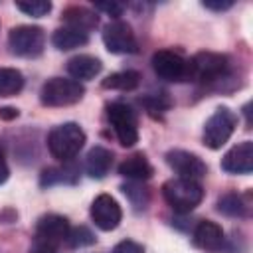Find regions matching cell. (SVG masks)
Returning <instances> with one entry per match:
<instances>
[{"instance_id": "83f0119b", "label": "cell", "mask_w": 253, "mask_h": 253, "mask_svg": "<svg viewBox=\"0 0 253 253\" xmlns=\"http://www.w3.org/2000/svg\"><path fill=\"white\" fill-rule=\"evenodd\" d=\"M111 253H144V247L132 239H123L113 247Z\"/></svg>"}, {"instance_id": "52a82bcc", "label": "cell", "mask_w": 253, "mask_h": 253, "mask_svg": "<svg viewBox=\"0 0 253 253\" xmlns=\"http://www.w3.org/2000/svg\"><path fill=\"white\" fill-rule=\"evenodd\" d=\"M8 45L14 55L36 57L43 51L45 34L40 26H16L8 34Z\"/></svg>"}, {"instance_id": "cb8c5ba5", "label": "cell", "mask_w": 253, "mask_h": 253, "mask_svg": "<svg viewBox=\"0 0 253 253\" xmlns=\"http://www.w3.org/2000/svg\"><path fill=\"white\" fill-rule=\"evenodd\" d=\"M140 103H144L146 111H148L150 115H154V117L166 113V111L170 109V105H172L166 93H152V95H146L144 99H140Z\"/></svg>"}, {"instance_id": "2e32d148", "label": "cell", "mask_w": 253, "mask_h": 253, "mask_svg": "<svg viewBox=\"0 0 253 253\" xmlns=\"http://www.w3.org/2000/svg\"><path fill=\"white\" fill-rule=\"evenodd\" d=\"M119 174L128 178V180H132V182H142V180H148L154 174V168H152V164L148 162V158L142 152H134V154L126 156L121 162Z\"/></svg>"}, {"instance_id": "6da1fadb", "label": "cell", "mask_w": 253, "mask_h": 253, "mask_svg": "<svg viewBox=\"0 0 253 253\" xmlns=\"http://www.w3.org/2000/svg\"><path fill=\"white\" fill-rule=\"evenodd\" d=\"M229 77V57L215 51H200L186 59V81L211 85Z\"/></svg>"}, {"instance_id": "5b68a950", "label": "cell", "mask_w": 253, "mask_h": 253, "mask_svg": "<svg viewBox=\"0 0 253 253\" xmlns=\"http://www.w3.org/2000/svg\"><path fill=\"white\" fill-rule=\"evenodd\" d=\"M237 126V115L227 107H217L204 125V144L211 150L221 148Z\"/></svg>"}, {"instance_id": "5bb4252c", "label": "cell", "mask_w": 253, "mask_h": 253, "mask_svg": "<svg viewBox=\"0 0 253 253\" xmlns=\"http://www.w3.org/2000/svg\"><path fill=\"white\" fill-rule=\"evenodd\" d=\"M61 20L65 22L67 28H73L87 36L91 30H95L99 26V16L85 6H67L61 14Z\"/></svg>"}, {"instance_id": "7c38bea8", "label": "cell", "mask_w": 253, "mask_h": 253, "mask_svg": "<svg viewBox=\"0 0 253 253\" xmlns=\"http://www.w3.org/2000/svg\"><path fill=\"white\" fill-rule=\"evenodd\" d=\"M69 221L63 217V215H57V213H47V215H42L36 223V241H42V243H47L51 247H57L59 243L67 241V235H69Z\"/></svg>"}, {"instance_id": "4dcf8cb0", "label": "cell", "mask_w": 253, "mask_h": 253, "mask_svg": "<svg viewBox=\"0 0 253 253\" xmlns=\"http://www.w3.org/2000/svg\"><path fill=\"white\" fill-rule=\"evenodd\" d=\"M202 6H204V8H210V10H215V12H221V10L231 8L233 2H231V0H227V2H202Z\"/></svg>"}, {"instance_id": "d6a6232c", "label": "cell", "mask_w": 253, "mask_h": 253, "mask_svg": "<svg viewBox=\"0 0 253 253\" xmlns=\"http://www.w3.org/2000/svg\"><path fill=\"white\" fill-rule=\"evenodd\" d=\"M16 117H18V109H14V107H4V109H0V119L10 121V119H16Z\"/></svg>"}, {"instance_id": "f546056e", "label": "cell", "mask_w": 253, "mask_h": 253, "mask_svg": "<svg viewBox=\"0 0 253 253\" xmlns=\"http://www.w3.org/2000/svg\"><path fill=\"white\" fill-rule=\"evenodd\" d=\"M30 253H57V249L51 247V245H47V243L34 241V245L30 247Z\"/></svg>"}, {"instance_id": "8fae6325", "label": "cell", "mask_w": 253, "mask_h": 253, "mask_svg": "<svg viewBox=\"0 0 253 253\" xmlns=\"http://www.w3.org/2000/svg\"><path fill=\"white\" fill-rule=\"evenodd\" d=\"M152 69L154 73L164 79V81H186V59L172 51V49H158L154 51L152 59Z\"/></svg>"}, {"instance_id": "9a60e30c", "label": "cell", "mask_w": 253, "mask_h": 253, "mask_svg": "<svg viewBox=\"0 0 253 253\" xmlns=\"http://www.w3.org/2000/svg\"><path fill=\"white\" fill-rule=\"evenodd\" d=\"M223 229L211 219H204L194 229V243L206 251H217L223 245Z\"/></svg>"}, {"instance_id": "7a4b0ae2", "label": "cell", "mask_w": 253, "mask_h": 253, "mask_svg": "<svg viewBox=\"0 0 253 253\" xmlns=\"http://www.w3.org/2000/svg\"><path fill=\"white\" fill-rule=\"evenodd\" d=\"M85 144V132L77 123H63L49 130L47 134V148L53 158L61 162H69L79 154Z\"/></svg>"}, {"instance_id": "ba28073f", "label": "cell", "mask_w": 253, "mask_h": 253, "mask_svg": "<svg viewBox=\"0 0 253 253\" xmlns=\"http://www.w3.org/2000/svg\"><path fill=\"white\" fill-rule=\"evenodd\" d=\"M103 43L111 53H117V55L134 53L138 49V42L134 38L132 28L121 20L109 22L103 28Z\"/></svg>"}, {"instance_id": "3957f363", "label": "cell", "mask_w": 253, "mask_h": 253, "mask_svg": "<svg viewBox=\"0 0 253 253\" xmlns=\"http://www.w3.org/2000/svg\"><path fill=\"white\" fill-rule=\"evenodd\" d=\"M162 196L174 211L188 213L196 206H200V202L204 200V188L200 182H194V180L172 178L162 186Z\"/></svg>"}, {"instance_id": "e0dca14e", "label": "cell", "mask_w": 253, "mask_h": 253, "mask_svg": "<svg viewBox=\"0 0 253 253\" xmlns=\"http://www.w3.org/2000/svg\"><path fill=\"white\" fill-rule=\"evenodd\" d=\"M113 166V152L101 144L93 146L89 152H87V158H85V172L95 178V180H101L109 174Z\"/></svg>"}, {"instance_id": "ffe728a7", "label": "cell", "mask_w": 253, "mask_h": 253, "mask_svg": "<svg viewBox=\"0 0 253 253\" xmlns=\"http://www.w3.org/2000/svg\"><path fill=\"white\" fill-rule=\"evenodd\" d=\"M217 211H221L223 215H229V217H243L249 211V204H247L245 196H241L237 192H227L217 200Z\"/></svg>"}, {"instance_id": "7402d4cb", "label": "cell", "mask_w": 253, "mask_h": 253, "mask_svg": "<svg viewBox=\"0 0 253 253\" xmlns=\"http://www.w3.org/2000/svg\"><path fill=\"white\" fill-rule=\"evenodd\" d=\"M24 87V75L16 67H0V97L18 95Z\"/></svg>"}, {"instance_id": "8992f818", "label": "cell", "mask_w": 253, "mask_h": 253, "mask_svg": "<svg viewBox=\"0 0 253 253\" xmlns=\"http://www.w3.org/2000/svg\"><path fill=\"white\" fill-rule=\"evenodd\" d=\"M107 119L123 146H134L138 142V123L136 113L121 101L107 105Z\"/></svg>"}, {"instance_id": "1f68e13d", "label": "cell", "mask_w": 253, "mask_h": 253, "mask_svg": "<svg viewBox=\"0 0 253 253\" xmlns=\"http://www.w3.org/2000/svg\"><path fill=\"white\" fill-rule=\"evenodd\" d=\"M10 176V170H8V164H6V158H4V152L0 148V184H4Z\"/></svg>"}, {"instance_id": "ac0fdd59", "label": "cell", "mask_w": 253, "mask_h": 253, "mask_svg": "<svg viewBox=\"0 0 253 253\" xmlns=\"http://www.w3.org/2000/svg\"><path fill=\"white\" fill-rule=\"evenodd\" d=\"M101 69H103L101 59H97V57H93V55H87V53H79V55H75V57H71V59L67 61V73H69L75 81H77V79L89 81V79L97 77V75L101 73Z\"/></svg>"}, {"instance_id": "30bf717a", "label": "cell", "mask_w": 253, "mask_h": 253, "mask_svg": "<svg viewBox=\"0 0 253 253\" xmlns=\"http://www.w3.org/2000/svg\"><path fill=\"white\" fill-rule=\"evenodd\" d=\"M91 219L99 229L113 231L119 227V223L123 219V210L113 196L101 194L91 204Z\"/></svg>"}, {"instance_id": "f1b7e54d", "label": "cell", "mask_w": 253, "mask_h": 253, "mask_svg": "<svg viewBox=\"0 0 253 253\" xmlns=\"http://www.w3.org/2000/svg\"><path fill=\"white\" fill-rule=\"evenodd\" d=\"M95 10L105 12V14L113 16V18H117V16H121V14H123L125 6H123V4H119V2H97V4H95Z\"/></svg>"}, {"instance_id": "484cf974", "label": "cell", "mask_w": 253, "mask_h": 253, "mask_svg": "<svg viewBox=\"0 0 253 253\" xmlns=\"http://www.w3.org/2000/svg\"><path fill=\"white\" fill-rule=\"evenodd\" d=\"M93 243H95V235L89 227L79 225V227L69 229V235H67L69 247H85V245H93Z\"/></svg>"}, {"instance_id": "44dd1931", "label": "cell", "mask_w": 253, "mask_h": 253, "mask_svg": "<svg viewBox=\"0 0 253 253\" xmlns=\"http://www.w3.org/2000/svg\"><path fill=\"white\" fill-rule=\"evenodd\" d=\"M140 83V75L132 69L111 73L107 79H103V89H117V91H132Z\"/></svg>"}, {"instance_id": "4fadbf2b", "label": "cell", "mask_w": 253, "mask_h": 253, "mask_svg": "<svg viewBox=\"0 0 253 253\" xmlns=\"http://www.w3.org/2000/svg\"><path fill=\"white\" fill-rule=\"evenodd\" d=\"M221 168L227 174H251L253 170V142L243 140L229 148L221 158Z\"/></svg>"}, {"instance_id": "d6986e66", "label": "cell", "mask_w": 253, "mask_h": 253, "mask_svg": "<svg viewBox=\"0 0 253 253\" xmlns=\"http://www.w3.org/2000/svg\"><path fill=\"white\" fill-rule=\"evenodd\" d=\"M51 42H53V45H55L57 49L69 51V49H75V47L85 45V43L89 42V36L83 34V32H77V30H73V28L63 26V28H57V30L53 32Z\"/></svg>"}, {"instance_id": "277c9868", "label": "cell", "mask_w": 253, "mask_h": 253, "mask_svg": "<svg viewBox=\"0 0 253 253\" xmlns=\"http://www.w3.org/2000/svg\"><path fill=\"white\" fill-rule=\"evenodd\" d=\"M83 93L85 87L79 81L67 77H51L42 85L40 101L45 107H67L79 103L83 99Z\"/></svg>"}, {"instance_id": "d4e9b609", "label": "cell", "mask_w": 253, "mask_h": 253, "mask_svg": "<svg viewBox=\"0 0 253 253\" xmlns=\"http://www.w3.org/2000/svg\"><path fill=\"white\" fill-rule=\"evenodd\" d=\"M67 176H71L73 180L77 178L75 176V168H45L43 172H42V180H40V184L42 186H51V184H57V182H69L67 180Z\"/></svg>"}, {"instance_id": "9c48e42d", "label": "cell", "mask_w": 253, "mask_h": 253, "mask_svg": "<svg viewBox=\"0 0 253 253\" xmlns=\"http://www.w3.org/2000/svg\"><path fill=\"white\" fill-rule=\"evenodd\" d=\"M166 162L168 166L178 174V178H184V180H194V182H200L206 174H208V166L206 162L194 154V152H188V150H170L166 154Z\"/></svg>"}, {"instance_id": "603a6c76", "label": "cell", "mask_w": 253, "mask_h": 253, "mask_svg": "<svg viewBox=\"0 0 253 253\" xmlns=\"http://www.w3.org/2000/svg\"><path fill=\"white\" fill-rule=\"evenodd\" d=\"M123 192L130 200L134 210H144L146 208V204H148V188H144L142 182H132L130 180L128 184L123 186Z\"/></svg>"}, {"instance_id": "4316f807", "label": "cell", "mask_w": 253, "mask_h": 253, "mask_svg": "<svg viewBox=\"0 0 253 253\" xmlns=\"http://www.w3.org/2000/svg\"><path fill=\"white\" fill-rule=\"evenodd\" d=\"M16 8L32 18H42L51 10V2L45 0H32V2H16Z\"/></svg>"}]
</instances>
